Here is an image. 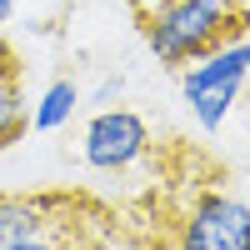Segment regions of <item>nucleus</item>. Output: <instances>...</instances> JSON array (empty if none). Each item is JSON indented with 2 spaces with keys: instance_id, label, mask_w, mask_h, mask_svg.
<instances>
[{
  "instance_id": "nucleus-4",
  "label": "nucleus",
  "mask_w": 250,
  "mask_h": 250,
  "mask_svg": "<svg viewBox=\"0 0 250 250\" xmlns=\"http://www.w3.org/2000/svg\"><path fill=\"white\" fill-rule=\"evenodd\" d=\"M115 240V210L85 190H50V215L10 250H105Z\"/></svg>"
},
{
  "instance_id": "nucleus-6",
  "label": "nucleus",
  "mask_w": 250,
  "mask_h": 250,
  "mask_svg": "<svg viewBox=\"0 0 250 250\" xmlns=\"http://www.w3.org/2000/svg\"><path fill=\"white\" fill-rule=\"evenodd\" d=\"M30 130V110H25V65L20 50L0 35V150L15 145Z\"/></svg>"
},
{
  "instance_id": "nucleus-2",
  "label": "nucleus",
  "mask_w": 250,
  "mask_h": 250,
  "mask_svg": "<svg viewBox=\"0 0 250 250\" xmlns=\"http://www.w3.org/2000/svg\"><path fill=\"white\" fill-rule=\"evenodd\" d=\"M170 235H175V250H250V205L220 185L185 190Z\"/></svg>"
},
{
  "instance_id": "nucleus-5",
  "label": "nucleus",
  "mask_w": 250,
  "mask_h": 250,
  "mask_svg": "<svg viewBox=\"0 0 250 250\" xmlns=\"http://www.w3.org/2000/svg\"><path fill=\"white\" fill-rule=\"evenodd\" d=\"M150 125H145L135 110H100L85 125V165L95 170H125L150 155Z\"/></svg>"
},
{
  "instance_id": "nucleus-1",
  "label": "nucleus",
  "mask_w": 250,
  "mask_h": 250,
  "mask_svg": "<svg viewBox=\"0 0 250 250\" xmlns=\"http://www.w3.org/2000/svg\"><path fill=\"white\" fill-rule=\"evenodd\" d=\"M125 5L150 55L175 70L250 35V0H125Z\"/></svg>"
},
{
  "instance_id": "nucleus-8",
  "label": "nucleus",
  "mask_w": 250,
  "mask_h": 250,
  "mask_svg": "<svg viewBox=\"0 0 250 250\" xmlns=\"http://www.w3.org/2000/svg\"><path fill=\"white\" fill-rule=\"evenodd\" d=\"M75 100H80L75 80H50L45 95H40V105H35V115H30V125L35 130H60V125L75 115Z\"/></svg>"
},
{
  "instance_id": "nucleus-3",
  "label": "nucleus",
  "mask_w": 250,
  "mask_h": 250,
  "mask_svg": "<svg viewBox=\"0 0 250 250\" xmlns=\"http://www.w3.org/2000/svg\"><path fill=\"white\" fill-rule=\"evenodd\" d=\"M245 75H250V35L230 40V45H220V50H210V55H200V60L185 65L180 85H185V100H190L200 130H220V120L230 115Z\"/></svg>"
},
{
  "instance_id": "nucleus-7",
  "label": "nucleus",
  "mask_w": 250,
  "mask_h": 250,
  "mask_svg": "<svg viewBox=\"0 0 250 250\" xmlns=\"http://www.w3.org/2000/svg\"><path fill=\"white\" fill-rule=\"evenodd\" d=\"M50 215V190L40 195H0V250L20 245L25 235H35Z\"/></svg>"
},
{
  "instance_id": "nucleus-9",
  "label": "nucleus",
  "mask_w": 250,
  "mask_h": 250,
  "mask_svg": "<svg viewBox=\"0 0 250 250\" xmlns=\"http://www.w3.org/2000/svg\"><path fill=\"white\" fill-rule=\"evenodd\" d=\"M10 5H15V0H0V25H5V20H10Z\"/></svg>"
}]
</instances>
